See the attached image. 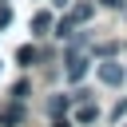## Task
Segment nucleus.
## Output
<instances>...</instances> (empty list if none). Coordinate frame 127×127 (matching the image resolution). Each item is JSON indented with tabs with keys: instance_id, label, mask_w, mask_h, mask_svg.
<instances>
[{
	"instance_id": "2",
	"label": "nucleus",
	"mask_w": 127,
	"mask_h": 127,
	"mask_svg": "<svg viewBox=\"0 0 127 127\" xmlns=\"http://www.w3.org/2000/svg\"><path fill=\"white\" fill-rule=\"evenodd\" d=\"M99 79H103L107 87H119V83L127 79V71H123L119 64H111V60H107V64H99Z\"/></svg>"
},
{
	"instance_id": "10",
	"label": "nucleus",
	"mask_w": 127,
	"mask_h": 127,
	"mask_svg": "<svg viewBox=\"0 0 127 127\" xmlns=\"http://www.w3.org/2000/svg\"><path fill=\"white\" fill-rule=\"evenodd\" d=\"M4 24H12V8H8V4H0V28H4Z\"/></svg>"
},
{
	"instance_id": "9",
	"label": "nucleus",
	"mask_w": 127,
	"mask_h": 127,
	"mask_svg": "<svg viewBox=\"0 0 127 127\" xmlns=\"http://www.w3.org/2000/svg\"><path fill=\"white\" fill-rule=\"evenodd\" d=\"M28 91H32V87H28V79H20V83H16V87H12V99H24V95H28Z\"/></svg>"
},
{
	"instance_id": "12",
	"label": "nucleus",
	"mask_w": 127,
	"mask_h": 127,
	"mask_svg": "<svg viewBox=\"0 0 127 127\" xmlns=\"http://www.w3.org/2000/svg\"><path fill=\"white\" fill-rule=\"evenodd\" d=\"M52 4H56V8H64V4H67V0H52Z\"/></svg>"
},
{
	"instance_id": "7",
	"label": "nucleus",
	"mask_w": 127,
	"mask_h": 127,
	"mask_svg": "<svg viewBox=\"0 0 127 127\" xmlns=\"http://www.w3.org/2000/svg\"><path fill=\"white\" fill-rule=\"evenodd\" d=\"M48 111H52V115H56V119H60V115H64V111H67V99H64V95H56V99H52V103H48Z\"/></svg>"
},
{
	"instance_id": "6",
	"label": "nucleus",
	"mask_w": 127,
	"mask_h": 127,
	"mask_svg": "<svg viewBox=\"0 0 127 127\" xmlns=\"http://www.w3.org/2000/svg\"><path fill=\"white\" fill-rule=\"evenodd\" d=\"M91 12H95V8H91V4H75V8H71V12H67V16H71V20H75V24H87V20H91Z\"/></svg>"
},
{
	"instance_id": "5",
	"label": "nucleus",
	"mask_w": 127,
	"mask_h": 127,
	"mask_svg": "<svg viewBox=\"0 0 127 127\" xmlns=\"http://www.w3.org/2000/svg\"><path fill=\"white\" fill-rule=\"evenodd\" d=\"M99 119V107L91 103V99H83L79 107H75V123H95Z\"/></svg>"
},
{
	"instance_id": "11",
	"label": "nucleus",
	"mask_w": 127,
	"mask_h": 127,
	"mask_svg": "<svg viewBox=\"0 0 127 127\" xmlns=\"http://www.w3.org/2000/svg\"><path fill=\"white\" fill-rule=\"evenodd\" d=\"M103 8H127V0H99Z\"/></svg>"
},
{
	"instance_id": "8",
	"label": "nucleus",
	"mask_w": 127,
	"mask_h": 127,
	"mask_svg": "<svg viewBox=\"0 0 127 127\" xmlns=\"http://www.w3.org/2000/svg\"><path fill=\"white\" fill-rule=\"evenodd\" d=\"M16 60H20V64H32V60H36V48H32V44H24V48L16 52Z\"/></svg>"
},
{
	"instance_id": "3",
	"label": "nucleus",
	"mask_w": 127,
	"mask_h": 127,
	"mask_svg": "<svg viewBox=\"0 0 127 127\" xmlns=\"http://www.w3.org/2000/svg\"><path fill=\"white\" fill-rule=\"evenodd\" d=\"M20 123H24V103L12 99V103L0 111V127H20Z\"/></svg>"
},
{
	"instance_id": "1",
	"label": "nucleus",
	"mask_w": 127,
	"mask_h": 127,
	"mask_svg": "<svg viewBox=\"0 0 127 127\" xmlns=\"http://www.w3.org/2000/svg\"><path fill=\"white\" fill-rule=\"evenodd\" d=\"M87 64H91V60H87L83 52H75V56H67V79H71V83H79V79L87 75Z\"/></svg>"
},
{
	"instance_id": "4",
	"label": "nucleus",
	"mask_w": 127,
	"mask_h": 127,
	"mask_svg": "<svg viewBox=\"0 0 127 127\" xmlns=\"http://www.w3.org/2000/svg\"><path fill=\"white\" fill-rule=\"evenodd\" d=\"M52 28H56V20H52V12H36V16H32V32H36V36H48Z\"/></svg>"
}]
</instances>
